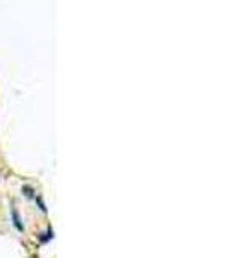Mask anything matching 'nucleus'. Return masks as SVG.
<instances>
[{
  "mask_svg": "<svg viewBox=\"0 0 229 258\" xmlns=\"http://www.w3.org/2000/svg\"><path fill=\"white\" fill-rule=\"evenodd\" d=\"M23 191H24V195H26L28 198H35V195H33V189L30 188V186H24Z\"/></svg>",
  "mask_w": 229,
  "mask_h": 258,
  "instance_id": "7ed1b4c3",
  "label": "nucleus"
},
{
  "mask_svg": "<svg viewBox=\"0 0 229 258\" xmlns=\"http://www.w3.org/2000/svg\"><path fill=\"white\" fill-rule=\"evenodd\" d=\"M45 234H47V236H41V238H40L41 243H48V241L53 238V231H52V227H48V231L45 232Z\"/></svg>",
  "mask_w": 229,
  "mask_h": 258,
  "instance_id": "f03ea898",
  "label": "nucleus"
},
{
  "mask_svg": "<svg viewBox=\"0 0 229 258\" xmlns=\"http://www.w3.org/2000/svg\"><path fill=\"white\" fill-rule=\"evenodd\" d=\"M12 224H14L16 229H18L19 232L24 231V226H23V222H21V217H19V214H18V210H16V209H12Z\"/></svg>",
  "mask_w": 229,
  "mask_h": 258,
  "instance_id": "f257e3e1",
  "label": "nucleus"
}]
</instances>
